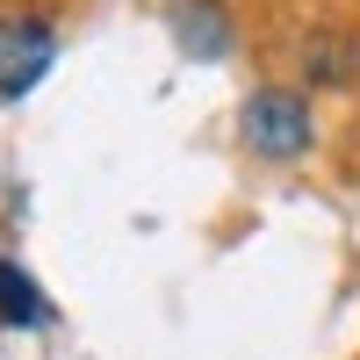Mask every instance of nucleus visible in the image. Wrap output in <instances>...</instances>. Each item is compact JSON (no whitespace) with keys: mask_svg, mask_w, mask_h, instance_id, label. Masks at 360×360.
Segmentation results:
<instances>
[{"mask_svg":"<svg viewBox=\"0 0 360 360\" xmlns=\"http://www.w3.org/2000/svg\"><path fill=\"white\" fill-rule=\"evenodd\" d=\"M238 130H245V152H259L266 166H295L310 152V101L295 86H259L238 108Z\"/></svg>","mask_w":360,"mask_h":360,"instance_id":"f257e3e1","label":"nucleus"},{"mask_svg":"<svg viewBox=\"0 0 360 360\" xmlns=\"http://www.w3.org/2000/svg\"><path fill=\"white\" fill-rule=\"evenodd\" d=\"M51 58H58L51 22H37V15H0V101H22L29 86L51 72Z\"/></svg>","mask_w":360,"mask_h":360,"instance_id":"f03ea898","label":"nucleus"},{"mask_svg":"<svg viewBox=\"0 0 360 360\" xmlns=\"http://www.w3.org/2000/svg\"><path fill=\"white\" fill-rule=\"evenodd\" d=\"M166 29H173V44H180V58H202V65H217V58H231V8L224 0H173V15H166Z\"/></svg>","mask_w":360,"mask_h":360,"instance_id":"7ed1b4c3","label":"nucleus"},{"mask_svg":"<svg viewBox=\"0 0 360 360\" xmlns=\"http://www.w3.org/2000/svg\"><path fill=\"white\" fill-rule=\"evenodd\" d=\"M0 324H15V332L44 324V295H37V281H29L15 259H0Z\"/></svg>","mask_w":360,"mask_h":360,"instance_id":"20e7f679","label":"nucleus"}]
</instances>
